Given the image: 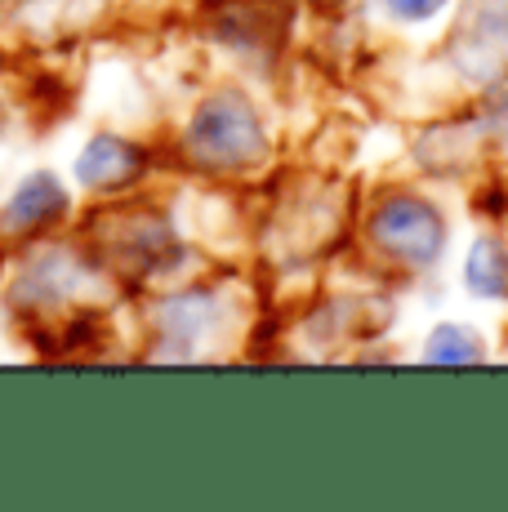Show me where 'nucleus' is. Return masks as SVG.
<instances>
[{
	"label": "nucleus",
	"instance_id": "obj_1",
	"mask_svg": "<svg viewBox=\"0 0 508 512\" xmlns=\"http://www.w3.org/2000/svg\"><path fill=\"white\" fill-rule=\"evenodd\" d=\"M379 236L393 245L402 259H415V263H428L442 245V228H437V214L424 210L419 201H393L379 219Z\"/></svg>",
	"mask_w": 508,
	"mask_h": 512
},
{
	"label": "nucleus",
	"instance_id": "obj_2",
	"mask_svg": "<svg viewBox=\"0 0 508 512\" xmlns=\"http://www.w3.org/2000/svg\"><path fill=\"white\" fill-rule=\"evenodd\" d=\"M197 143L210 147V152H223V156H246L250 147H259V125H254L250 107L241 98H219L201 112L197 121Z\"/></svg>",
	"mask_w": 508,
	"mask_h": 512
},
{
	"label": "nucleus",
	"instance_id": "obj_3",
	"mask_svg": "<svg viewBox=\"0 0 508 512\" xmlns=\"http://www.w3.org/2000/svg\"><path fill=\"white\" fill-rule=\"evenodd\" d=\"M63 210V192H58V183L54 179H32L18 192V201H14V219H27V223H36V219H50V214Z\"/></svg>",
	"mask_w": 508,
	"mask_h": 512
},
{
	"label": "nucleus",
	"instance_id": "obj_4",
	"mask_svg": "<svg viewBox=\"0 0 508 512\" xmlns=\"http://www.w3.org/2000/svg\"><path fill=\"white\" fill-rule=\"evenodd\" d=\"M468 281L486 294H504L508 290V259L495 245H477L473 263H468Z\"/></svg>",
	"mask_w": 508,
	"mask_h": 512
},
{
	"label": "nucleus",
	"instance_id": "obj_5",
	"mask_svg": "<svg viewBox=\"0 0 508 512\" xmlns=\"http://www.w3.org/2000/svg\"><path fill=\"white\" fill-rule=\"evenodd\" d=\"M428 357H437V361H468V357H482V352H477V343L468 339L464 330H437V339L428 343Z\"/></svg>",
	"mask_w": 508,
	"mask_h": 512
},
{
	"label": "nucleus",
	"instance_id": "obj_6",
	"mask_svg": "<svg viewBox=\"0 0 508 512\" xmlns=\"http://www.w3.org/2000/svg\"><path fill=\"white\" fill-rule=\"evenodd\" d=\"M437 5H442V0H393V9H402L406 18H424V14H433Z\"/></svg>",
	"mask_w": 508,
	"mask_h": 512
}]
</instances>
